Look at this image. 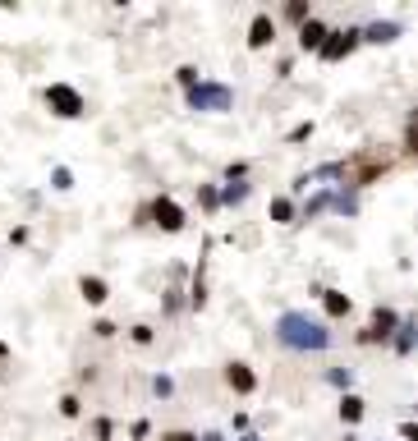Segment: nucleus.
Returning a JSON list of instances; mask_svg holds the SVG:
<instances>
[{
    "label": "nucleus",
    "mask_w": 418,
    "mask_h": 441,
    "mask_svg": "<svg viewBox=\"0 0 418 441\" xmlns=\"http://www.w3.org/2000/svg\"><path fill=\"white\" fill-rule=\"evenodd\" d=\"M322 42H326V28L317 23V18H308V23L299 28V46H304V51H317Z\"/></svg>",
    "instance_id": "nucleus-8"
},
{
    "label": "nucleus",
    "mask_w": 418,
    "mask_h": 441,
    "mask_svg": "<svg viewBox=\"0 0 418 441\" xmlns=\"http://www.w3.org/2000/svg\"><path fill=\"white\" fill-rule=\"evenodd\" d=\"M244 441H258V437H244Z\"/></svg>",
    "instance_id": "nucleus-19"
},
{
    "label": "nucleus",
    "mask_w": 418,
    "mask_h": 441,
    "mask_svg": "<svg viewBox=\"0 0 418 441\" xmlns=\"http://www.w3.org/2000/svg\"><path fill=\"white\" fill-rule=\"evenodd\" d=\"M340 418H345V423H358V418H363V400L345 396V400H340Z\"/></svg>",
    "instance_id": "nucleus-12"
},
{
    "label": "nucleus",
    "mask_w": 418,
    "mask_h": 441,
    "mask_svg": "<svg viewBox=\"0 0 418 441\" xmlns=\"http://www.w3.org/2000/svg\"><path fill=\"white\" fill-rule=\"evenodd\" d=\"M79 290H83V299H87V303H101V299H106V281H97V276H83V285H79Z\"/></svg>",
    "instance_id": "nucleus-13"
},
{
    "label": "nucleus",
    "mask_w": 418,
    "mask_h": 441,
    "mask_svg": "<svg viewBox=\"0 0 418 441\" xmlns=\"http://www.w3.org/2000/svg\"><path fill=\"white\" fill-rule=\"evenodd\" d=\"M226 377H230V386H235L239 396H248V391L258 386V377H253V368H248V364H230V372H226Z\"/></svg>",
    "instance_id": "nucleus-7"
},
{
    "label": "nucleus",
    "mask_w": 418,
    "mask_h": 441,
    "mask_svg": "<svg viewBox=\"0 0 418 441\" xmlns=\"http://www.w3.org/2000/svg\"><path fill=\"white\" fill-rule=\"evenodd\" d=\"M161 441H198V437H193V432H166Z\"/></svg>",
    "instance_id": "nucleus-17"
},
{
    "label": "nucleus",
    "mask_w": 418,
    "mask_h": 441,
    "mask_svg": "<svg viewBox=\"0 0 418 441\" xmlns=\"http://www.w3.org/2000/svg\"><path fill=\"white\" fill-rule=\"evenodd\" d=\"M290 217H295V202H290V198H276V202H271V221H290Z\"/></svg>",
    "instance_id": "nucleus-14"
},
{
    "label": "nucleus",
    "mask_w": 418,
    "mask_h": 441,
    "mask_svg": "<svg viewBox=\"0 0 418 441\" xmlns=\"http://www.w3.org/2000/svg\"><path fill=\"white\" fill-rule=\"evenodd\" d=\"M391 327H395V312L391 308H377V317H373V327L363 331V340H386V336H391Z\"/></svg>",
    "instance_id": "nucleus-6"
},
{
    "label": "nucleus",
    "mask_w": 418,
    "mask_h": 441,
    "mask_svg": "<svg viewBox=\"0 0 418 441\" xmlns=\"http://www.w3.org/2000/svg\"><path fill=\"white\" fill-rule=\"evenodd\" d=\"M248 198V184H230L226 189V202H244Z\"/></svg>",
    "instance_id": "nucleus-16"
},
{
    "label": "nucleus",
    "mask_w": 418,
    "mask_h": 441,
    "mask_svg": "<svg viewBox=\"0 0 418 441\" xmlns=\"http://www.w3.org/2000/svg\"><path fill=\"white\" fill-rule=\"evenodd\" d=\"M152 217H157L161 230H184V212L175 207L170 198H157V202H152Z\"/></svg>",
    "instance_id": "nucleus-5"
},
{
    "label": "nucleus",
    "mask_w": 418,
    "mask_h": 441,
    "mask_svg": "<svg viewBox=\"0 0 418 441\" xmlns=\"http://www.w3.org/2000/svg\"><path fill=\"white\" fill-rule=\"evenodd\" d=\"M46 106H51L55 115H65V120L83 115V97L74 92V87H65V83H51V87H46Z\"/></svg>",
    "instance_id": "nucleus-3"
},
{
    "label": "nucleus",
    "mask_w": 418,
    "mask_h": 441,
    "mask_svg": "<svg viewBox=\"0 0 418 441\" xmlns=\"http://www.w3.org/2000/svg\"><path fill=\"white\" fill-rule=\"evenodd\" d=\"M322 303H326V312H331V317H345V312H349V294L322 290Z\"/></svg>",
    "instance_id": "nucleus-11"
},
{
    "label": "nucleus",
    "mask_w": 418,
    "mask_h": 441,
    "mask_svg": "<svg viewBox=\"0 0 418 441\" xmlns=\"http://www.w3.org/2000/svg\"><path fill=\"white\" fill-rule=\"evenodd\" d=\"M276 336H280V345H290V349H326L331 345V331H326L322 322H313L308 312H285V317L276 322Z\"/></svg>",
    "instance_id": "nucleus-1"
},
{
    "label": "nucleus",
    "mask_w": 418,
    "mask_h": 441,
    "mask_svg": "<svg viewBox=\"0 0 418 441\" xmlns=\"http://www.w3.org/2000/svg\"><path fill=\"white\" fill-rule=\"evenodd\" d=\"M271 37H276V23H271L267 14H258V18H253V28H248V46H267Z\"/></svg>",
    "instance_id": "nucleus-9"
},
{
    "label": "nucleus",
    "mask_w": 418,
    "mask_h": 441,
    "mask_svg": "<svg viewBox=\"0 0 418 441\" xmlns=\"http://www.w3.org/2000/svg\"><path fill=\"white\" fill-rule=\"evenodd\" d=\"M354 46H358V33H349V28H345V33H326V42L317 46V55H322V60H345Z\"/></svg>",
    "instance_id": "nucleus-4"
},
{
    "label": "nucleus",
    "mask_w": 418,
    "mask_h": 441,
    "mask_svg": "<svg viewBox=\"0 0 418 441\" xmlns=\"http://www.w3.org/2000/svg\"><path fill=\"white\" fill-rule=\"evenodd\" d=\"M202 441H221V432H207V437H202Z\"/></svg>",
    "instance_id": "nucleus-18"
},
{
    "label": "nucleus",
    "mask_w": 418,
    "mask_h": 441,
    "mask_svg": "<svg viewBox=\"0 0 418 441\" xmlns=\"http://www.w3.org/2000/svg\"><path fill=\"white\" fill-rule=\"evenodd\" d=\"M409 331H414V322H405V327H400V336H395V349H400V354H409V345H414V336H409Z\"/></svg>",
    "instance_id": "nucleus-15"
},
{
    "label": "nucleus",
    "mask_w": 418,
    "mask_h": 441,
    "mask_svg": "<svg viewBox=\"0 0 418 441\" xmlns=\"http://www.w3.org/2000/svg\"><path fill=\"white\" fill-rule=\"evenodd\" d=\"M358 37H368V42H377V46H382V42H395V37H400V23H373L368 33H358Z\"/></svg>",
    "instance_id": "nucleus-10"
},
{
    "label": "nucleus",
    "mask_w": 418,
    "mask_h": 441,
    "mask_svg": "<svg viewBox=\"0 0 418 441\" xmlns=\"http://www.w3.org/2000/svg\"><path fill=\"white\" fill-rule=\"evenodd\" d=\"M230 87H221V83H193L189 87V106L193 111H230Z\"/></svg>",
    "instance_id": "nucleus-2"
}]
</instances>
